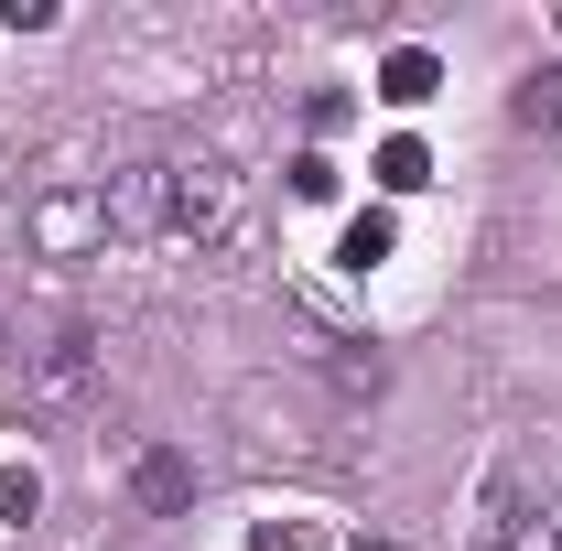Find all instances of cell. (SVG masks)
Listing matches in <instances>:
<instances>
[{
    "label": "cell",
    "instance_id": "4",
    "mask_svg": "<svg viewBox=\"0 0 562 551\" xmlns=\"http://www.w3.org/2000/svg\"><path fill=\"white\" fill-rule=\"evenodd\" d=\"M87 357H98V336H87V325H76V336H55V346H44V368H33V390H44V401H76V390H87Z\"/></svg>",
    "mask_w": 562,
    "mask_h": 551
},
{
    "label": "cell",
    "instance_id": "11",
    "mask_svg": "<svg viewBox=\"0 0 562 551\" xmlns=\"http://www.w3.org/2000/svg\"><path fill=\"white\" fill-rule=\"evenodd\" d=\"M33 508H44V476H33V465H11V476H0V519H33Z\"/></svg>",
    "mask_w": 562,
    "mask_h": 551
},
{
    "label": "cell",
    "instance_id": "7",
    "mask_svg": "<svg viewBox=\"0 0 562 551\" xmlns=\"http://www.w3.org/2000/svg\"><path fill=\"white\" fill-rule=\"evenodd\" d=\"M390 238H401V227H390V216L368 206V216H347V238H336V260H347V271H379V260H390Z\"/></svg>",
    "mask_w": 562,
    "mask_h": 551
},
{
    "label": "cell",
    "instance_id": "8",
    "mask_svg": "<svg viewBox=\"0 0 562 551\" xmlns=\"http://www.w3.org/2000/svg\"><path fill=\"white\" fill-rule=\"evenodd\" d=\"M379 184H390V195L432 184V151H422V140H390V151H379Z\"/></svg>",
    "mask_w": 562,
    "mask_h": 551
},
{
    "label": "cell",
    "instance_id": "5",
    "mask_svg": "<svg viewBox=\"0 0 562 551\" xmlns=\"http://www.w3.org/2000/svg\"><path fill=\"white\" fill-rule=\"evenodd\" d=\"M131 486H140V508H184L195 497V465L184 454H131Z\"/></svg>",
    "mask_w": 562,
    "mask_h": 551
},
{
    "label": "cell",
    "instance_id": "2",
    "mask_svg": "<svg viewBox=\"0 0 562 551\" xmlns=\"http://www.w3.org/2000/svg\"><path fill=\"white\" fill-rule=\"evenodd\" d=\"M98 227H109V238H151V227H162V173H120V184L98 195Z\"/></svg>",
    "mask_w": 562,
    "mask_h": 551
},
{
    "label": "cell",
    "instance_id": "6",
    "mask_svg": "<svg viewBox=\"0 0 562 551\" xmlns=\"http://www.w3.org/2000/svg\"><path fill=\"white\" fill-rule=\"evenodd\" d=\"M432 87H443V66H432V55H422V44H401V55H390V66H379V98H390V109H422V98H432Z\"/></svg>",
    "mask_w": 562,
    "mask_h": 551
},
{
    "label": "cell",
    "instance_id": "14",
    "mask_svg": "<svg viewBox=\"0 0 562 551\" xmlns=\"http://www.w3.org/2000/svg\"><path fill=\"white\" fill-rule=\"evenodd\" d=\"M552 551H562V530H552Z\"/></svg>",
    "mask_w": 562,
    "mask_h": 551
},
{
    "label": "cell",
    "instance_id": "9",
    "mask_svg": "<svg viewBox=\"0 0 562 551\" xmlns=\"http://www.w3.org/2000/svg\"><path fill=\"white\" fill-rule=\"evenodd\" d=\"M87 227H98V206H87V195H55V206H44V249H76Z\"/></svg>",
    "mask_w": 562,
    "mask_h": 551
},
{
    "label": "cell",
    "instance_id": "13",
    "mask_svg": "<svg viewBox=\"0 0 562 551\" xmlns=\"http://www.w3.org/2000/svg\"><path fill=\"white\" fill-rule=\"evenodd\" d=\"M357 551H390V541H357Z\"/></svg>",
    "mask_w": 562,
    "mask_h": 551
},
{
    "label": "cell",
    "instance_id": "10",
    "mask_svg": "<svg viewBox=\"0 0 562 551\" xmlns=\"http://www.w3.org/2000/svg\"><path fill=\"white\" fill-rule=\"evenodd\" d=\"M519 120H530V131H562V76H530V87H519Z\"/></svg>",
    "mask_w": 562,
    "mask_h": 551
},
{
    "label": "cell",
    "instance_id": "1",
    "mask_svg": "<svg viewBox=\"0 0 562 551\" xmlns=\"http://www.w3.org/2000/svg\"><path fill=\"white\" fill-rule=\"evenodd\" d=\"M227 216H238V184L216 162H173L162 173V227L173 238H227Z\"/></svg>",
    "mask_w": 562,
    "mask_h": 551
},
{
    "label": "cell",
    "instance_id": "3",
    "mask_svg": "<svg viewBox=\"0 0 562 551\" xmlns=\"http://www.w3.org/2000/svg\"><path fill=\"white\" fill-rule=\"evenodd\" d=\"M519 530H530V476H519V465H497V476H487V508H476V541L508 551Z\"/></svg>",
    "mask_w": 562,
    "mask_h": 551
},
{
    "label": "cell",
    "instance_id": "12",
    "mask_svg": "<svg viewBox=\"0 0 562 551\" xmlns=\"http://www.w3.org/2000/svg\"><path fill=\"white\" fill-rule=\"evenodd\" d=\"M292 195H303V206H325V195H336V162H325V151H303V162H292Z\"/></svg>",
    "mask_w": 562,
    "mask_h": 551
}]
</instances>
